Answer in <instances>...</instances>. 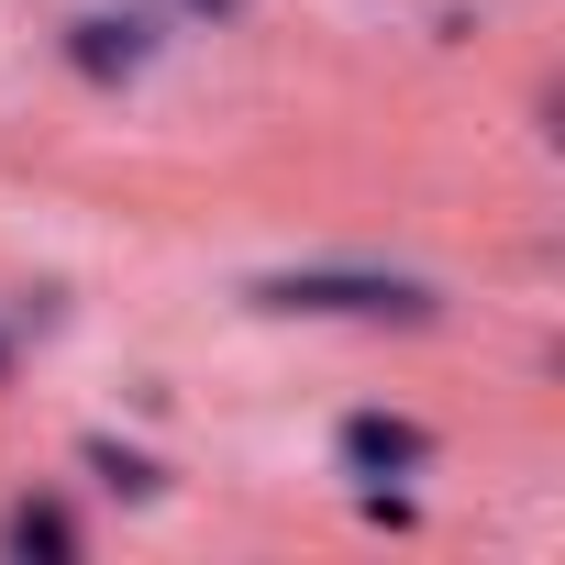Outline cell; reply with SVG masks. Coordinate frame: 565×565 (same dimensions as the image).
Segmentation results:
<instances>
[{
	"label": "cell",
	"instance_id": "obj_5",
	"mask_svg": "<svg viewBox=\"0 0 565 565\" xmlns=\"http://www.w3.org/2000/svg\"><path fill=\"white\" fill-rule=\"evenodd\" d=\"M89 466H100V477H111V488H122V499H156V488H167V477H156V466H145V455H122V444H111V433H89Z\"/></svg>",
	"mask_w": 565,
	"mask_h": 565
},
{
	"label": "cell",
	"instance_id": "obj_3",
	"mask_svg": "<svg viewBox=\"0 0 565 565\" xmlns=\"http://www.w3.org/2000/svg\"><path fill=\"white\" fill-rule=\"evenodd\" d=\"M67 67H78V78H100V89H122V78L145 67V23H111V12L67 23Z\"/></svg>",
	"mask_w": 565,
	"mask_h": 565
},
{
	"label": "cell",
	"instance_id": "obj_2",
	"mask_svg": "<svg viewBox=\"0 0 565 565\" xmlns=\"http://www.w3.org/2000/svg\"><path fill=\"white\" fill-rule=\"evenodd\" d=\"M422 455H433V433L399 422V411H355L344 422V477H411Z\"/></svg>",
	"mask_w": 565,
	"mask_h": 565
},
{
	"label": "cell",
	"instance_id": "obj_1",
	"mask_svg": "<svg viewBox=\"0 0 565 565\" xmlns=\"http://www.w3.org/2000/svg\"><path fill=\"white\" fill-rule=\"evenodd\" d=\"M255 311H322V322H433L422 277L388 266H289V277H255Z\"/></svg>",
	"mask_w": 565,
	"mask_h": 565
},
{
	"label": "cell",
	"instance_id": "obj_4",
	"mask_svg": "<svg viewBox=\"0 0 565 565\" xmlns=\"http://www.w3.org/2000/svg\"><path fill=\"white\" fill-rule=\"evenodd\" d=\"M0 543H12V554H78V521L56 499H23L12 521H0Z\"/></svg>",
	"mask_w": 565,
	"mask_h": 565
},
{
	"label": "cell",
	"instance_id": "obj_6",
	"mask_svg": "<svg viewBox=\"0 0 565 565\" xmlns=\"http://www.w3.org/2000/svg\"><path fill=\"white\" fill-rule=\"evenodd\" d=\"M189 12H211V23H233V12H244V0H189Z\"/></svg>",
	"mask_w": 565,
	"mask_h": 565
}]
</instances>
